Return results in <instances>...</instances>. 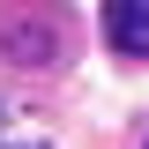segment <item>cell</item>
Listing matches in <instances>:
<instances>
[{"instance_id":"1","label":"cell","mask_w":149,"mask_h":149,"mask_svg":"<svg viewBox=\"0 0 149 149\" xmlns=\"http://www.w3.org/2000/svg\"><path fill=\"white\" fill-rule=\"evenodd\" d=\"M104 37H112V52L149 60V0H104Z\"/></svg>"},{"instance_id":"2","label":"cell","mask_w":149,"mask_h":149,"mask_svg":"<svg viewBox=\"0 0 149 149\" xmlns=\"http://www.w3.org/2000/svg\"><path fill=\"white\" fill-rule=\"evenodd\" d=\"M8 149H45V142H8Z\"/></svg>"},{"instance_id":"3","label":"cell","mask_w":149,"mask_h":149,"mask_svg":"<svg viewBox=\"0 0 149 149\" xmlns=\"http://www.w3.org/2000/svg\"><path fill=\"white\" fill-rule=\"evenodd\" d=\"M0 119H8V112H0ZM0 149H8V127H0Z\"/></svg>"}]
</instances>
